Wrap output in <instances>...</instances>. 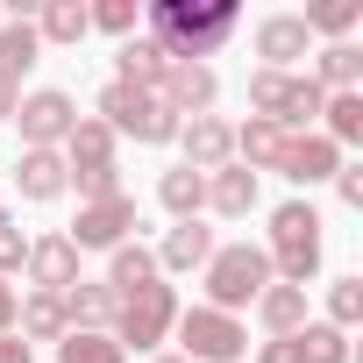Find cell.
Returning <instances> with one entry per match:
<instances>
[{
	"label": "cell",
	"mask_w": 363,
	"mask_h": 363,
	"mask_svg": "<svg viewBox=\"0 0 363 363\" xmlns=\"http://www.w3.org/2000/svg\"><path fill=\"white\" fill-rule=\"evenodd\" d=\"M235 29H242L235 0H157V8H143V36L171 65H207Z\"/></svg>",
	"instance_id": "1"
},
{
	"label": "cell",
	"mask_w": 363,
	"mask_h": 363,
	"mask_svg": "<svg viewBox=\"0 0 363 363\" xmlns=\"http://www.w3.org/2000/svg\"><path fill=\"white\" fill-rule=\"evenodd\" d=\"M65 171H72V186H79V207L93 200H114L121 193V164H114V128L100 114H79V128L65 135Z\"/></svg>",
	"instance_id": "2"
},
{
	"label": "cell",
	"mask_w": 363,
	"mask_h": 363,
	"mask_svg": "<svg viewBox=\"0 0 363 363\" xmlns=\"http://www.w3.org/2000/svg\"><path fill=\"white\" fill-rule=\"evenodd\" d=\"M264 257H271V278H278V285H306V278L320 271V214H313L306 200H285V207L271 214Z\"/></svg>",
	"instance_id": "3"
},
{
	"label": "cell",
	"mask_w": 363,
	"mask_h": 363,
	"mask_svg": "<svg viewBox=\"0 0 363 363\" xmlns=\"http://www.w3.org/2000/svg\"><path fill=\"white\" fill-rule=\"evenodd\" d=\"M200 278H207V299H200V306L242 313V306H257V292L271 285V257H264V242H228V250L207 257Z\"/></svg>",
	"instance_id": "4"
},
{
	"label": "cell",
	"mask_w": 363,
	"mask_h": 363,
	"mask_svg": "<svg viewBox=\"0 0 363 363\" xmlns=\"http://www.w3.org/2000/svg\"><path fill=\"white\" fill-rule=\"evenodd\" d=\"M100 121L114 128V135H135V143H178V121L157 93H143V86H121V79H107L100 86Z\"/></svg>",
	"instance_id": "5"
},
{
	"label": "cell",
	"mask_w": 363,
	"mask_h": 363,
	"mask_svg": "<svg viewBox=\"0 0 363 363\" xmlns=\"http://www.w3.org/2000/svg\"><path fill=\"white\" fill-rule=\"evenodd\" d=\"M171 328H178V292L157 278V285H143V292H128V299L114 306V328H107V335H114L121 356H128V349H157Z\"/></svg>",
	"instance_id": "6"
},
{
	"label": "cell",
	"mask_w": 363,
	"mask_h": 363,
	"mask_svg": "<svg viewBox=\"0 0 363 363\" xmlns=\"http://www.w3.org/2000/svg\"><path fill=\"white\" fill-rule=\"evenodd\" d=\"M171 335L186 342V349H178L186 363H235L250 349V328L235 313H214V306H178V328Z\"/></svg>",
	"instance_id": "7"
},
{
	"label": "cell",
	"mask_w": 363,
	"mask_h": 363,
	"mask_svg": "<svg viewBox=\"0 0 363 363\" xmlns=\"http://www.w3.org/2000/svg\"><path fill=\"white\" fill-rule=\"evenodd\" d=\"M15 121H22V143L29 150H65V135L79 128V100L57 93V86H36V93H22Z\"/></svg>",
	"instance_id": "8"
},
{
	"label": "cell",
	"mask_w": 363,
	"mask_h": 363,
	"mask_svg": "<svg viewBox=\"0 0 363 363\" xmlns=\"http://www.w3.org/2000/svg\"><path fill=\"white\" fill-rule=\"evenodd\" d=\"M128 228H143V214H135V200H128V193H114V200L79 207V221L65 228V242H72V250H121V242H128Z\"/></svg>",
	"instance_id": "9"
},
{
	"label": "cell",
	"mask_w": 363,
	"mask_h": 363,
	"mask_svg": "<svg viewBox=\"0 0 363 363\" xmlns=\"http://www.w3.org/2000/svg\"><path fill=\"white\" fill-rule=\"evenodd\" d=\"M214 93H221V79H214L207 65H171V72H164V86H157V100H164L178 121L214 114Z\"/></svg>",
	"instance_id": "10"
},
{
	"label": "cell",
	"mask_w": 363,
	"mask_h": 363,
	"mask_svg": "<svg viewBox=\"0 0 363 363\" xmlns=\"http://www.w3.org/2000/svg\"><path fill=\"white\" fill-rule=\"evenodd\" d=\"M285 178H292V186H328V178L342 171V150L320 135V128H306V135H292L285 143V164H278Z\"/></svg>",
	"instance_id": "11"
},
{
	"label": "cell",
	"mask_w": 363,
	"mask_h": 363,
	"mask_svg": "<svg viewBox=\"0 0 363 363\" xmlns=\"http://www.w3.org/2000/svg\"><path fill=\"white\" fill-rule=\"evenodd\" d=\"M178 143H186V164H193V171H221V164H235V128H228L221 114H193L186 128H178Z\"/></svg>",
	"instance_id": "12"
},
{
	"label": "cell",
	"mask_w": 363,
	"mask_h": 363,
	"mask_svg": "<svg viewBox=\"0 0 363 363\" xmlns=\"http://www.w3.org/2000/svg\"><path fill=\"white\" fill-rule=\"evenodd\" d=\"M257 57H264V72H285V65L313 57L306 22H299V15H264V22H257Z\"/></svg>",
	"instance_id": "13"
},
{
	"label": "cell",
	"mask_w": 363,
	"mask_h": 363,
	"mask_svg": "<svg viewBox=\"0 0 363 363\" xmlns=\"http://www.w3.org/2000/svg\"><path fill=\"white\" fill-rule=\"evenodd\" d=\"M15 186H22V200H29V207H50V200H65V193H72V171H65V157H57V150H22Z\"/></svg>",
	"instance_id": "14"
},
{
	"label": "cell",
	"mask_w": 363,
	"mask_h": 363,
	"mask_svg": "<svg viewBox=\"0 0 363 363\" xmlns=\"http://www.w3.org/2000/svg\"><path fill=\"white\" fill-rule=\"evenodd\" d=\"M22 271L36 278V292H72V285H79V250H72L65 235H36Z\"/></svg>",
	"instance_id": "15"
},
{
	"label": "cell",
	"mask_w": 363,
	"mask_h": 363,
	"mask_svg": "<svg viewBox=\"0 0 363 363\" xmlns=\"http://www.w3.org/2000/svg\"><path fill=\"white\" fill-rule=\"evenodd\" d=\"M285 143H292V135H285L278 121H257V114H250V121L235 128V164H242L250 178H257V171H278V164H285Z\"/></svg>",
	"instance_id": "16"
},
{
	"label": "cell",
	"mask_w": 363,
	"mask_h": 363,
	"mask_svg": "<svg viewBox=\"0 0 363 363\" xmlns=\"http://www.w3.org/2000/svg\"><path fill=\"white\" fill-rule=\"evenodd\" d=\"M157 271H207V257H214V228H200V221H178L157 250Z\"/></svg>",
	"instance_id": "17"
},
{
	"label": "cell",
	"mask_w": 363,
	"mask_h": 363,
	"mask_svg": "<svg viewBox=\"0 0 363 363\" xmlns=\"http://www.w3.org/2000/svg\"><path fill=\"white\" fill-rule=\"evenodd\" d=\"M157 207H164L171 221H200V207H207V171L171 164V171L157 178Z\"/></svg>",
	"instance_id": "18"
},
{
	"label": "cell",
	"mask_w": 363,
	"mask_h": 363,
	"mask_svg": "<svg viewBox=\"0 0 363 363\" xmlns=\"http://www.w3.org/2000/svg\"><path fill=\"white\" fill-rule=\"evenodd\" d=\"M157 278H164V271H157V257H150L143 242L107 250V278H100V285H107L114 299H128V292H143V285H157Z\"/></svg>",
	"instance_id": "19"
},
{
	"label": "cell",
	"mask_w": 363,
	"mask_h": 363,
	"mask_svg": "<svg viewBox=\"0 0 363 363\" xmlns=\"http://www.w3.org/2000/svg\"><path fill=\"white\" fill-rule=\"evenodd\" d=\"M57 299H65V328H93V335H107V328H114V306H121V299H114L107 285H93V278H79V285L57 292Z\"/></svg>",
	"instance_id": "20"
},
{
	"label": "cell",
	"mask_w": 363,
	"mask_h": 363,
	"mask_svg": "<svg viewBox=\"0 0 363 363\" xmlns=\"http://www.w3.org/2000/svg\"><path fill=\"white\" fill-rule=\"evenodd\" d=\"M15 335L36 349V342H65V299L57 292H22V313H15Z\"/></svg>",
	"instance_id": "21"
},
{
	"label": "cell",
	"mask_w": 363,
	"mask_h": 363,
	"mask_svg": "<svg viewBox=\"0 0 363 363\" xmlns=\"http://www.w3.org/2000/svg\"><path fill=\"white\" fill-rule=\"evenodd\" d=\"M207 207H214L221 221H242V214L257 207V178H250L242 164H221V171H207Z\"/></svg>",
	"instance_id": "22"
},
{
	"label": "cell",
	"mask_w": 363,
	"mask_h": 363,
	"mask_svg": "<svg viewBox=\"0 0 363 363\" xmlns=\"http://www.w3.org/2000/svg\"><path fill=\"white\" fill-rule=\"evenodd\" d=\"M114 57H121V86H143V93H157V86H164V72H171V57H164L143 29H135V36H121V50H114Z\"/></svg>",
	"instance_id": "23"
},
{
	"label": "cell",
	"mask_w": 363,
	"mask_h": 363,
	"mask_svg": "<svg viewBox=\"0 0 363 363\" xmlns=\"http://www.w3.org/2000/svg\"><path fill=\"white\" fill-rule=\"evenodd\" d=\"M257 320H264L271 335H299V328H306V285H278V278H271V285L257 292Z\"/></svg>",
	"instance_id": "24"
},
{
	"label": "cell",
	"mask_w": 363,
	"mask_h": 363,
	"mask_svg": "<svg viewBox=\"0 0 363 363\" xmlns=\"http://www.w3.org/2000/svg\"><path fill=\"white\" fill-rule=\"evenodd\" d=\"M320 93H356V79H363V50L356 43H328V50H313V72H306Z\"/></svg>",
	"instance_id": "25"
},
{
	"label": "cell",
	"mask_w": 363,
	"mask_h": 363,
	"mask_svg": "<svg viewBox=\"0 0 363 363\" xmlns=\"http://www.w3.org/2000/svg\"><path fill=\"white\" fill-rule=\"evenodd\" d=\"M36 22L29 15H15V22H0V79H8V86H22V72L36 65Z\"/></svg>",
	"instance_id": "26"
},
{
	"label": "cell",
	"mask_w": 363,
	"mask_h": 363,
	"mask_svg": "<svg viewBox=\"0 0 363 363\" xmlns=\"http://www.w3.org/2000/svg\"><path fill=\"white\" fill-rule=\"evenodd\" d=\"M86 0H43L36 15V43H86Z\"/></svg>",
	"instance_id": "27"
},
{
	"label": "cell",
	"mask_w": 363,
	"mask_h": 363,
	"mask_svg": "<svg viewBox=\"0 0 363 363\" xmlns=\"http://www.w3.org/2000/svg\"><path fill=\"white\" fill-rule=\"evenodd\" d=\"M320 107H328V93L313 86V79H285V100H278V128L292 135V128H313L320 121Z\"/></svg>",
	"instance_id": "28"
},
{
	"label": "cell",
	"mask_w": 363,
	"mask_h": 363,
	"mask_svg": "<svg viewBox=\"0 0 363 363\" xmlns=\"http://www.w3.org/2000/svg\"><path fill=\"white\" fill-rule=\"evenodd\" d=\"M320 135L335 143V150H349V143H363V93H328V107H320Z\"/></svg>",
	"instance_id": "29"
},
{
	"label": "cell",
	"mask_w": 363,
	"mask_h": 363,
	"mask_svg": "<svg viewBox=\"0 0 363 363\" xmlns=\"http://www.w3.org/2000/svg\"><path fill=\"white\" fill-rule=\"evenodd\" d=\"M299 22H306V36H335V43H349V29L363 22V0H320V8H306Z\"/></svg>",
	"instance_id": "30"
},
{
	"label": "cell",
	"mask_w": 363,
	"mask_h": 363,
	"mask_svg": "<svg viewBox=\"0 0 363 363\" xmlns=\"http://www.w3.org/2000/svg\"><path fill=\"white\" fill-rule=\"evenodd\" d=\"M57 363H128V356H121V342H114V335H93V328H72V335L57 342Z\"/></svg>",
	"instance_id": "31"
},
{
	"label": "cell",
	"mask_w": 363,
	"mask_h": 363,
	"mask_svg": "<svg viewBox=\"0 0 363 363\" xmlns=\"http://www.w3.org/2000/svg\"><path fill=\"white\" fill-rule=\"evenodd\" d=\"M299 363H349V335L328 328V320H306L299 328Z\"/></svg>",
	"instance_id": "32"
},
{
	"label": "cell",
	"mask_w": 363,
	"mask_h": 363,
	"mask_svg": "<svg viewBox=\"0 0 363 363\" xmlns=\"http://www.w3.org/2000/svg\"><path fill=\"white\" fill-rule=\"evenodd\" d=\"M356 320H363V278H335V285H328V328L349 335Z\"/></svg>",
	"instance_id": "33"
},
{
	"label": "cell",
	"mask_w": 363,
	"mask_h": 363,
	"mask_svg": "<svg viewBox=\"0 0 363 363\" xmlns=\"http://www.w3.org/2000/svg\"><path fill=\"white\" fill-rule=\"evenodd\" d=\"M86 22L107 29V36H135V29H143V8H135V0H93Z\"/></svg>",
	"instance_id": "34"
},
{
	"label": "cell",
	"mask_w": 363,
	"mask_h": 363,
	"mask_svg": "<svg viewBox=\"0 0 363 363\" xmlns=\"http://www.w3.org/2000/svg\"><path fill=\"white\" fill-rule=\"evenodd\" d=\"M285 79H292V72H250V107H257V121H278Z\"/></svg>",
	"instance_id": "35"
},
{
	"label": "cell",
	"mask_w": 363,
	"mask_h": 363,
	"mask_svg": "<svg viewBox=\"0 0 363 363\" xmlns=\"http://www.w3.org/2000/svg\"><path fill=\"white\" fill-rule=\"evenodd\" d=\"M22 264H29V235H22V221H15V214H0V278L22 271Z\"/></svg>",
	"instance_id": "36"
},
{
	"label": "cell",
	"mask_w": 363,
	"mask_h": 363,
	"mask_svg": "<svg viewBox=\"0 0 363 363\" xmlns=\"http://www.w3.org/2000/svg\"><path fill=\"white\" fill-rule=\"evenodd\" d=\"M335 193H342V207H363V164H342L335 171Z\"/></svg>",
	"instance_id": "37"
},
{
	"label": "cell",
	"mask_w": 363,
	"mask_h": 363,
	"mask_svg": "<svg viewBox=\"0 0 363 363\" xmlns=\"http://www.w3.org/2000/svg\"><path fill=\"white\" fill-rule=\"evenodd\" d=\"M264 363H299V335H271L264 342Z\"/></svg>",
	"instance_id": "38"
},
{
	"label": "cell",
	"mask_w": 363,
	"mask_h": 363,
	"mask_svg": "<svg viewBox=\"0 0 363 363\" xmlns=\"http://www.w3.org/2000/svg\"><path fill=\"white\" fill-rule=\"evenodd\" d=\"M15 313H22V292L0 278V335H15Z\"/></svg>",
	"instance_id": "39"
},
{
	"label": "cell",
	"mask_w": 363,
	"mask_h": 363,
	"mask_svg": "<svg viewBox=\"0 0 363 363\" xmlns=\"http://www.w3.org/2000/svg\"><path fill=\"white\" fill-rule=\"evenodd\" d=\"M0 363H36V349L22 335H0Z\"/></svg>",
	"instance_id": "40"
},
{
	"label": "cell",
	"mask_w": 363,
	"mask_h": 363,
	"mask_svg": "<svg viewBox=\"0 0 363 363\" xmlns=\"http://www.w3.org/2000/svg\"><path fill=\"white\" fill-rule=\"evenodd\" d=\"M15 107H22V86H8V79H0V121H15Z\"/></svg>",
	"instance_id": "41"
},
{
	"label": "cell",
	"mask_w": 363,
	"mask_h": 363,
	"mask_svg": "<svg viewBox=\"0 0 363 363\" xmlns=\"http://www.w3.org/2000/svg\"><path fill=\"white\" fill-rule=\"evenodd\" d=\"M157 363H186V356H157Z\"/></svg>",
	"instance_id": "42"
},
{
	"label": "cell",
	"mask_w": 363,
	"mask_h": 363,
	"mask_svg": "<svg viewBox=\"0 0 363 363\" xmlns=\"http://www.w3.org/2000/svg\"><path fill=\"white\" fill-rule=\"evenodd\" d=\"M0 22H8V15H0Z\"/></svg>",
	"instance_id": "43"
}]
</instances>
